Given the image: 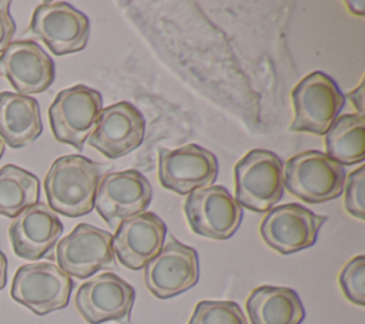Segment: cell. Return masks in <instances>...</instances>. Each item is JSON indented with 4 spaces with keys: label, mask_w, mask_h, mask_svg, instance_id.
<instances>
[{
    "label": "cell",
    "mask_w": 365,
    "mask_h": 324,
    "mask_svg": "<svg viewBox=\"0 0 365 324\" xmlns=\"http://www.w3.org/2000/svg\"><path fill=\"white\" fill-rule=\"evenodd\" d=\"M101 166L78 154L58 157L44 178L48 207L66 217H80L94 208Z\"/></svg>",
    "instance_id": "6da1fadb"
},
{
    "label": "cell",
    "mask_w": 365,
    "mask_h": 324,
    "mask_svg": "<svg viewBox=\"0 0 365 324\" xmlns=\"http://www.w3.org/2000/svg\"><path fill=\"white\" fill-rule=\"evenodd\" d=\"M235 201L251 211L265 213L284 194V164L269 150L248 151L234 167Z\"/></svg>",
    "instance_id": "7a4b0ae2"
},
{
    "label": "cell",
    "mask_w": 365,
    "mask_h": 324,
    "mask_svg": "<svg viewBox=\"0 0 365 324\" xmlns=\"http://www.w3.org/2000/svg\"><path fill=\"white\" fill-rule=\"evenodd\" d=\"M345 178L344 167L318 150L292 156L284 167V188L311 204L339 197Z\"/></svg>",
    "instance_id": "3957f363"
},
{
    "label": "cell",
    "mask_w": 365,
    "mask_h": 324,
    "mask_svg": "<svg viewBox=\"0 0 365 324\" xmlns=\"http://www.w3.org/2000/svg\"><path fill=\"white\" fill-rule=\"evenodd\" d=\"M294 118L291 131L322 136L338 117L345 97L338 84L325 73L305 76L291 91Z\"/></svg>",
    "instance_id": "277c9868"
},
{
    "label": "cell",
    "mask_w": 365,
    "mask_h": 324,
    "mask_svg": "<svg viewBox=\"0 0 365 324\" xmlns=\"http://www.w3.org/2000/svg\"><path fill=\"white\" fill-rule=\"evenodd\" d=\"M74 283L53 263L24 264L14 273L10 295L37 315L67 307Z\"/></svg>",
    "instance_id": "5b68a950"
},
{
    "label": "cell",
    "mask_w": 365,
    "mask_h": 324,
    "mask_svg": "<svg viewBox=\"0 0 365 324\" xmlns=\"http://www.w3.org/2000/svg\"><path fill=\"white\" fill-rule=\"evenodd\" d=\"M101 110V94L91 87L76 84L58 91L48 107V120L54 138L81 151L96 127Z\"/></svg>",
    "instance_id": "8992f818"
},
{
    "label": "cell",
    "mask_w": 365,
    "mask_h": 324,
    "mask_svg": "<svg viewBox=\"0 0 365 324\" xmlns=\"http://www.w3.org/2000/svg\"><path fill=\"white\" fill-rule=\"evenodd\" d=\"M29 30L53 54L64 56L86 47L90 21L84 13L66 1H44L34 9Z\"/></svg>",
    "instance_id": "52a82bcc"
},
{
    "label": "cell",
    "mask_w": 365,
    "mask_h": 324,
    "mask_svg": "<svg viewBox=\"0 0 365 324\" xmlns=\"http://www.w3.org/2000/svg\"><path fill=\"white\" fill-rule=\"evenodd\" d=\"M56 260L67 275L88 278L101 268L115 265L113 234L87 223H80L56 247Z\"/></svg>",
    "instance_id": "ba28073f"
},
{
    "label": "cell",
    "mask_w": 365,
    "mask_h": 324,
    "mask_svg": "<svg viewBox=\"0 0 365 324\" xmlns=\"http://www.w3.org/2000/svg\"><path fill=\"white\" fill-rule=\"evenodd\" d=\"M135 290L114 273L98 274L83 283L76 293V308L88 324L115 321L131 324Z\"/></svg>",
    "instance_id": "9c48e42d"
},
{
    "label": "cell",
    "mask_w": 365,
    "mask_h": 324,
    "mask_svg": "<svg viewBox=\"0 0 365 324\" xmlns=\"http://www.w3.org/2000/svg\"><path fill=\"white\" fill-rule=\"evenodd\" d=\"M190 228L202 237L227 240L242 221V207L222 186H210L191 191L184 203Z\"/></svg>",
    "instance_id": "30bf717a"
},
{
    "label": "cell",
    "mask_w": 365,
    "mask_h": 324,
    "mask_svg": "<svg viewBox=\"0 0 365 324\" xmlns=\"http://www.w3.org/2000/svg\"><path fill=\"white\" fill-rule=\"evenodd\" d=\"M198 277L200 263L197 251L174 237H170L158 254L144 265L145 287L161 300L190 290L198 283Z\"/></svg>",
    "instance_id": "8fae6325"
},
{
    "label": "cell",
    "mask_w": 365,
    "mask_h": 324,
    "mask_svg": "<svg viewBox=\"0 0 365 324\" xmlns=\"http://www.w3.org/2000/svg\"><path fill=\"white\" fill-rule=\"evenodd\" d=\"M325 216H318L307 207L288 203L268 210L259 226V234L265 244L279 254H292L317 241Z\"/></svg>",
    "instance_id": "7c38bea8"
},
{
    "label": "cell",
    "mask_w": 365,
    "mask_h": 324,
    "mask_svg": "<svg viewBox=\"0 0 365 324\" xmlns=\"http://www.w3.org/2000/svg\"><path fill=\"white\" fill-rule=\"evenodd\" d=\"M217 176V157L198 144L158 150V180L170 191L190 194L197 188L212 186Z\"/></svg>",
    "instance_id": "4fadbf2b"
},
{
    "label": "cell",
    "mask_w": 365,
    "mask_h": 324,
    "mask_svg": "<svg viewBox=\"0 0 365 324\" xmlns=\"http://www.w3.org/2000/svg\"><path fill=\"white\" fill-rule=\"evenodd\" d=\"M151 197V184L140 171H117L101 177L94 207L100 217L114 228L121 221L145 211Z\"/></svg>",
    "instance_id": "5bb4252c"
},
{
    "label": "cell",
    "mask_w": 365,
    "mask_h": 324,
    "mask_svg": "<svg viewBox=\"0 0 365 324\" xmlns=\"http://www.w3.org/2000/svg\"><path fill=\"white\" fill-rule=\"evenodd\" d=\"M145 120L128 101L103 108L87 143L107 158H120L135 150L144 138Z\"/></svg>",
    "instance_id": "9a60e30c"
},
{
    "label": "cell",
    "mask_w": 365,
    "mask_h": 324,
    "mask_svg": "<svg viewBox=\"0 0 365 324\" xmlns=\"http://www.w3.org/2000/svg\"><path fill=\"white\" fill-rule=\"evenodd\" d=\"M0 76L6 77L19 94L46 91L54 81L53 59L33 40L11 41L0 56Z\"/></svg>",
    "instance_id": "2e32d148"
},
{
    "label": "cell",
    "mask_w": 365,
    "mask_h": 324,
    "mask_svg": "<svg viewBox=\"0 0 365 324\" xmlns=\"http://www.w3.org/2000/svg\"><path fill=\"white\" fill-rule=\"evenodd\" d=\"M165 223L151 211H143L117 226L113 250L118 261L130 270H141L164 245Z\"/></svg>",
    "instance_id": "e0dca14e"
},
{
    "label": "cell",
    "mask_w": 365,
    "mask_h": 324,
    "mask_svg": "<svg viewBox=\"0 0 365 324\" xmlns=\"http://www.w3.org/2000/svg\"><path fill=\"white\" fill-rule=\"evenodd\" d=\"M63 233V223L44 203H36L19 213L10 227L9 238L14 254L26 260L46 257Z\"/></svg>",
    "instance_id": "ac0fdd59"
},
{
    "label": "cell",
    "mask_w": 365,
    "mask_h": 324,
    "mask_svg": "<svg viewBox=\"0 0 365 324\" xmlns=\"http://www.w3.org/2000/svg\"><path fill=\"white\" fill-rule=\"evenodd\" d=\"M43 131L36 98L19 93H0V138L11 148L31 144Z\"/></svg>",
    "instance_id": "d6986e66"
},
{
    "label": "cell",
    "mask_w": 365,
    "mask_h": 324,
    "mask_svg": "<svg viewBox=\"0 0 365 324\" xmlns=\"http://www.w3.org/2000/svg\"><path fill=\"white\" fill-rule=\"evenodd\" d=\"M245 308L251 324H301L305 308L289 287L259 285L251 291Z\"/></svg>",
    "instance_id": "ffe728a7"
},
{
    "label": "cell",
    "mask_w": 365,
    "mask_h": 324,
    "mask_svg": "<svg viewBox=\"0 0 365 324\" xmlns=\"http://www.w3.org/2000/svg\"><path fill=\"white\" fill-rule=\"evenodd\" d=\"M327 156L341 166L362 163L365 158V118L344 114L325 133Z\"/></svg>",
    "instance_id": "44dd1931"
},
{
    "label": "cell",
    "mask_w": 365,
    "mask_h": 324,
    "mask_svg": "<svg viewBox=\"0 0 365 324\" xmlns=\"http://www.w3.org/2000/svg\"><path fill=\"white\" fill-rule=\"evenodd\" d=\"M38 178L14 164L0 168V214L14 218L24 208L38 203Z\"/></svg>",
    "instance_id": "7402d4cb"
},
{
    "label": "cell",
    "mask_w": 365,
    "mask_h": 324,
    "mask_svg": "<svg viewBox=\"0 0 365 324\" xmlns=\"http://www.w3.org/2000/svg\"><path fill=\"white\" fill-rule=\"evenodd\" d=\"M188 324H248L235 301L201 300L197 303Z\"/></svg>",
    "instance_id": "603a6c76"
},
{
    "label": "cell",
    "mask_w": 365,
    "mask_h": 324,
    "mask_svg": "<svg viewBox=\"0 0 365 324\" xmlns=\"http://www.w3.org/2000/svg\"><path fill=\"white\" fill-rule=\"evenodd\" d=\"M339 285L344 295L354 304L365 305V257L351 258L339 273Z\"/></svg>",
    "instance_id": "cb8c5ba5"
},
{
    "label": "cell",
    "mask_w": 365,
    "mask_h": 324,
    "mask_svg": "<svg viewBox=\"0 0 365 324\" xmlns=\"http://www.w3.org/2000/svg\"><path fill=\"white\" fill-rule=\"evenodd\" d=\"M364 187H365V167L361 166L345 178V184H344L345 208L351 216H354L361 221L365 217Z\"/></svg>",
    "instance_id": "d4e9b609"
},
{
    "label": "cell",
    "mask_w": 365,
    "mask_h": 324,
    "mask_svg": "<svg viewBox=\"0 0 365 324\" xmlns=\"http://www.w3.org/2000/svg\"><path fill=\"white\" fill-rule=\"evenodd\" d=\"M16 33V23L10 14V1L0 0V53L11 43Z\"/></svg>",
    "instance_id": "484cf974"
},
{
    "label": "cell",
    "mask_w": 365,
    "mask_h": 324,
    "mask_svg": "<svg viewBox=\"0 0 365 324\" xmlns=\"http://www.w3.org/2000/svg\"><path fill=\"white\" fill-rule=\"evenodd\" d=\"M346 97L356 107L358 116H364V81H361V84L354 91L348 93Z\"/></svg>",
    "instance_id": "4316f807"
},
{
    "label": "cell",
    "mask_w": 365,
    "mask_h": 324,
    "mask_svg": "<svg viewBox=\"0 0 365 324\" xmlns=\"http://www.w3.org/2000/svg\"><path fill=\"white\" fill-rule=\"evenodd\" d=\"M7 283V258L4 253L0 250V290L6 287Z\"/></svg>",
    "instance_id": "83f0119b"
},
{
    "label": "cell",
    "mask_w": 365,
    "mask_h": 324,
    "mask_svg": "<svg viewBox=\"0 0 365 324\" xmlns=\"http://www.w3.org/2000/svg\"><path fill=\"white\" fill-rule=\"evenodd\" d=\"M348 6H351L349 10H351L354 14L361 16V17L364 16V6H365L364 1H348Z\"/></svg>",
    "instance_id": "f1b7e54d"
},
{
    "label": "cell",
    "mask_w": 365,
    "mask_h": 324,
    "mask_svg": "<svg viewBox=\"0 0 365 324\" xmlns=\"http://www.w3.org/2000/svg\"><path fill=\"white\" fill-rule=\"evenodd\" d=\"M4 143H3V140L0 138V158H1V156H3V153H4Z\"/></svg>",
    "instance_id": "f546056e"
}]
</instances>
